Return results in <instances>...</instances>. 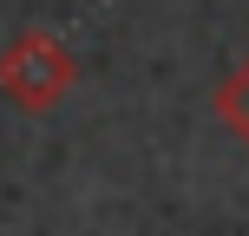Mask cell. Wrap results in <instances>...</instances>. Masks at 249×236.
I'll return each mask as SVG.
<instances>
[{
    "instance_id": "6da1fadb",
    "label": "cell",
    "mask_w": 249,
    "mask_h": 236,
    "mask_svg": "<svg viewBox=\"0 0 249 236\" xmlns=\"http://www.w3.org/2000/svg\"><path fill=\"white\" fill-rule=\"evenodd\" d=\"M72 86H79V59H72V46H66L59 33L26 26V33L7 39V53H0V99H13L20 112L39 118V112H53Z\"/></svg>"
},
{
    "instance_id": "7a4b0ae2",
    "label": "cell",
    "mask_w": 249,
    "mask_h": 236,
    "mask_svg": "<svg viewBox=\"0 0 249 236\" xmlns=\"http://www.w3.org/2000/svg\"><path fill=\"white\" fill-rule=\"evenodd\" d=\"M216 118H223L230 131L249 145V59H243V66H230V79L216 86Z\"/></svg>"
}]
</instances>
